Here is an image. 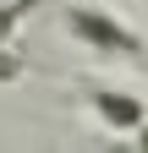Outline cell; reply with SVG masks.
Returning <instances> with one entry per match:
<instances>
[{
	"instance_id": "obj_1",
	"label": "cell",
	"mask_w": 148,
	"mask_h": 153,
	"mask_svg": "<svg viewBox=\"0 0 148 153\" xmlns=\"http://www.w3.org/2000/svg\"><path fill=\"white\" fill-rule=\"evenodd\" d=\"M66 38H77V44L93 49V55L143 60V38H137V27H126V22H115L110 11H93V6H66Z\"/></svg>"
},
{
	"instance_id": "obj_2",
	"label": "cell",
	"mask_w": 148,
	"mask_h": 153,
	"mask_svg": "<svg viewBox=\"0 0 148 153\" xmlns=\"http://www.w3.org/2000/svg\"><path fill=\"white\" fill-rule=\"evenodd\" d=\"M88 104L110 131H143V99L137 93H121V88H88Z\"/></svg>"
},
{
	"instance_id": "obj_3",
	"label": "cell",
	"mask_w": 148,
	"mask_h": 153,
	"mask_svg": "<svg viewBox=\"0 0 148 153\" xmlns=\"http://www.w3.org/2000/svg\"><path fill=\"white\" fill-rule=\"evenodd\" d=\"M33 11H39V0H0V44H11L22 16H33Z\"/></svg>"
},
{
	"instance_id": "obj_4",
	"label": "cell",
	"mask_w": 148,
	"mask_h": 153,
	"mask_svg": "<svg viewBox=\"0 0 148 153\" xmlns=\"http://www.w3.org/2000/svg\"><path fill=\"white\" fill-rule=\"evenodd\" d=\"M16 76H22V55L11 44H0V82H16Z\"/></svg>"
}]
</instances>
